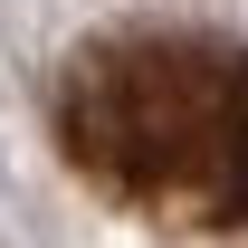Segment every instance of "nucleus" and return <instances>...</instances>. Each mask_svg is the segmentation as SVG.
Here are the masks:
<instances>
[{"label": "nucleus", "instance_id": "obj_1", "mask_svg": "<svg viewBox=\"0 0 248 248\" xmlns=\"http://www.w3.org/2000/svg\"><path fill=\"white\" fill-rule=\"evenodd\" d=\"M58 162L162 239L248 229V38L191 19L86 29L48 86Z\"/></svg>", "mask_w": 248, "mask_h": 248}]
</instances>
